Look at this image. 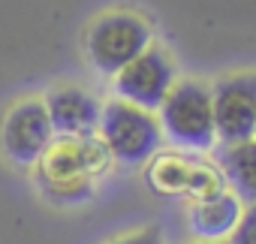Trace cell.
I'll return each mask as SVG.
<instances>
[{"label": "cell", "instance_id": "obj_3", "mask_svg": "<svg viewBox=\"0 0 256 244\" xmlns=\"http://www.w3.org/2000/svg\"><path fill=\"white\" fill-rule=\"evenodd\" d=\"M100 142L112 160L124 166L145 163L163 142V130L154 112L130 106L124 100H112L100 112Z\"/></svg>", "mask_w": 256, "mask_h": 244}, {"label": "cell", "instance_id": "obj_4", "mask_svg": "<svg viewBox=\"0 0 256 244\" xmlns=\"http://www.w3.org/2000/svg\"><path fill=\"white\" fill-rule=\"evenodd\" d=\"M163 136L190 151H208L217 142L211 88L202 82H175L163 106L157 108Z\"/></svg>", "mask_w": 256, "mask_h": 244}, {"label": "cell", "instance_id": "obj_8", "mask_svg": "<svg viewBox=\"0 0 256 244\" xmlns=\"http://www.w3.org/2000/svg\"><path fill=\"white\" fill-rule=\"evenodd\" d=\"M42 102H46V112H48L54 136L82 139V136H94L96 127H100L102 106L84 88H76V84L54 88Z\"/></svg>", "mask_w": 256, "mask_h": 244}, {"label": "cell", "instance_id": "obj_6", "mask_svg": "<svg viewBox=\"0 0 256 244\" xmlns=\"http://www.w3.org/2000/svg\"><path fill=\"white\" fill-rule=\"evenodd\" d=\"M214 130L223 145L256 136V72L223 76L211 88Z\"/></svg>", "mask_w": 256, "mask_h": 244}, {"label": "cell", "instance_id": "obj_12", "mask_svg": "<svg viewBox=\"0 0 256 244\" xmlns=\"http://www.w3.org/2000/svg\"><path fill=\"white\" fill-rule=\"evenodd\" d=\"M108 244H163V232L157 226H145V229H136V232H126Z\"/></svg>", "mask_w": 256, "mask_h": 244}, {"label": "cell", "instance_id": "obj_13", "mask_svg": "<svg viewBox=\"0 0 256 244\" xmlns=\"http://www.w3.org/2000/svg\"><path fill=\"white\" fill-rule=\"evenodd\" d=\"M193 244H229V241H193Z\"/></svg>", "mask_w": 256, "mask_h": 244}, {"label": "cell", "instance_id": "obj_10", "mask_svg": "<svg viewBox=\"0 0 256 244\" xmlns=\"http://www.w3.org/2000/svg\"><path fill=\"white\" fill-rule=\"evenodd\" d=\"M220 166L235 196L244 202H256V136L235 145H223Z\"/></svg>", "mask_w": 256, "mask_h": 244}, {"label": "cell", "instance_id": "obj_2", "mask_svg": "<svg viewBox=\"0 0 256 244\" xmlns=\"http://www.w3.org/2000/svg\"><path fill=\"white\" fill-rule=\"evenodd\" d=\"M151 42H154L151 24L139 12H130V10H114V12L96 16L84 34L88 60L102 76L120 72L145 48H151Z\"/></svg>", "mask_w": 256, "mask_h": 244}, {"label": "cell", "instance_id": "obj_7", "mask_svg": "<svg viewBox=\"0 0 256 244\" xmlns=\"http://www.w3.org/2000/svg\"><path fill=\"white\" fill-rule=\"evenodd\" d=\"M112 78H114L118 100L148 108V112H157L175 84V64L163 48L151 46L136 60L126 64L120 72H114Z\"/></svg>", "mask_w": 256, "mask_h": 244}, {"label": "cell", "instance_id": "obj_11", "mask_svg": "<svg viewBox=\"0 0 256 244\" xmlns=\"http://www.w3.org/2000/svg\"><path fill=\"white\" fill-rule=\"evenodd\" d=\"M229 244H256V202H247V208L241 211L229 235Z\"/></svg>", "mask_w": 256, "mask_h": 244}, {"label": "cell", "instance_id": "obj_1", "mask_svg": "<svg viewBox=\"0 0 256 244\" xmlns=\"http://www.w3.org/2000/svg\"><path fill=\"white\" fill-rule=\"evenodd\" d=\"M108 160H112L108 151L94 136H82V139L58 136L46 148L36 166H40V181L46 193L60 190L58 196L60 202H76L90 193V178L106 172Z\"/></svg>", "mask_w": 256, "mask_h": 244}, {"label": "cell", "instance_id": "obj_9", "mask_svg": "<svg viewBox=\"0 0 256 244\" xmlns=\"http://www.w3.org/2000/svg\"><path fill=\"white\" fill-rule=\"evenodd\" d=\"M241 217V199L235 193H211L190 211V229L199 241H226Z\"/></svg>", "mask_w": 256, "mask_h": 244}, {"label": "cell", "instance_id": "obj_5", "mask_svg": "<svg viewBox=\"0 0 256 244\" xmlns=\"http://www.w3.org/2000/svg\"><path fill=\"white\" fill-rule=\"evenodd\" d=\"M54 142V130L46 112V102L36 96L18 100L0 124V148L4 157L22 169L36 166L40 157L46 154V148Z\"/></svg>", "mask_w": 256, "mask_h": 244}]
</instances>
